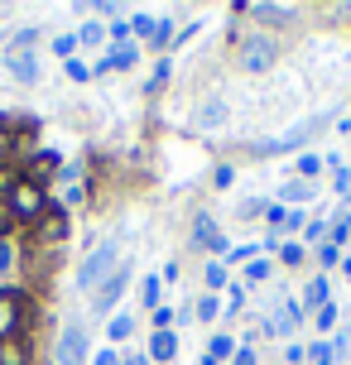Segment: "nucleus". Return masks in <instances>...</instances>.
I'll return each mask as SVG.
<instances>
[{
	"label": "nucleus",
	"mask_w": 351,
	"mask_h": 365,
	"mask_svg": "<svg viewBox=\"0 0 351 365\" xmlns=\"http://www.w3.org/2000/svg\"><path fill=\"white\" fill-rule=\"evenodd\" d=\"M126 284H130V264H121V269H116L111 279L101 284V293L92 298V308H96V312H111V308H116V298L126 293Z\"/></svg>",
	"instance_id": "nucleus-11"
},
{
	"label": "nucleus",
	"mask_w": 351,
	"mask_h": 365,
	"mask_svg": "<svg viewBox=\"0 0 351 365\" xmlns=\"http://www.w3.org/2000/svg\"><path fill=\"white\" fill-rule=\"evenodd\" d=\"M154 327H159V331L173 327V308H164V303H159V308H154Z\"/></svg>",
	"instance_id": "nucleus-43"
},
{
	"label": "nucleus",
	"mask_w": 351,
	"mask_h": 365,
	"mask_svg": "<svg viewBox=\"0 0 351 365\" xmlns=\"http://www.w3.org/2000/svg\"><path fill=\"white\" fill-rule=\"evenodd\" d=\"M140 303H145L149 312L164 303V279H159V274H145V279H140Z\"/></svg>",
	"instance_id": "nucleus-16"
},
{
	"label": "nucleus",
	"mask_w": 351,
	"mask_h": 365,
	"mask_svg": "<svg viewBox=\"0 0 351 365\" xmlns=\"http://www.w3.org/2000/svg\"><path fill=\"white\" fill-rule=\"evenodd\" d=\"M5 68H10V77L15 82H24V87H34L39 82V53H29V48H5Z\"/></svg>",
	"instance_id": "nucleus-8"
},
{
	"label": "nucleus",
	"mask_w": 351,
	"mask_h": 365,
	"mask_svg": "<svg viewBox=\"0 0 351 365\" xmlns=\"http://www.w3.org/2000/svg\"><path fill=\"white\" fill-rule=\"evenodd\" d=\"M116 269H121V245L106 236V240H96L92 255L77 264V289H101V284H106Z\"/></svg>",
	"instance_id": "nucleus-1"
},
{
	"label": "nucleus",
	"mask_w": 351,
	"mask_h": 365,
	"mask_svg": "<svg viewBox=\"0 0 351 365\" xmlns=\"http://www.w3.org/2000/svg\"><path fill=\"white\" fill-rule=\"evenodd\" d=\"M135 63H140V48H135V43H111V48L92 63V77L96 73H126V68H135Z\"/></svg>",
	"instance_id": "nucleus-7"
},
{
	"label": "nucleus",
	"mask_w": 351,
	"mask_h": 365,
	"mask_svg": "<svg viewBox=\"0 0 351 365\" xmlns=\"http://www.w3.org/2000/svg\"><path fill=\"white\" fill-rule=\"evenodd\" d=\"M130 34H140L149 43V38H154V15H135L130 19Z\"/></svg>",
	"instance_id": "nucleus-32"
},
{
	"label": "nucleus",
	"mask_w": 351,
	"mask_h": 365,
	"mask_svg": "<svg viewBox=\"0 0 351 365\" xmlns=\"http://www.w3.org/2000/svg\"><path fill=\"white\" fill-rule=\"evenodd\" d=\"M313 197V182H284V187H279V207H284V202H308Z\"/></svg>",
	"instance_id": "nucleus-19"
},
{
	"label": "nucleus",
	"mask_w": 351,
	"mask_h": 365,
	"mask_svg": "<svg viewBox=\"0 0 351 365\" xmlns=\"http://www.w3.org/2000/svg\"><path fill=\"white\" fill-rule=\"evenodd\" d=\"M24 322H29V298H24V289H0V341L24 336Z\"/></svg>",
	"instance_id": "nucleus-3"
},
{
	"label": "nucleus",
	"mask_w": 351,
	"mask_h": 365,
	"mask_svg": "<svg viewBox=\"0 0 351 365\" xmlns=\"http://www.w3.org/2000/svg\"><path fill=\"white\" fill-rule=\"evenodd\" d=\"M168 82V58H159V63H154V77H149V91H159Z\"/></svg>",
	"instance_id": "nucleus-40"
},
{
	"label": "nucleus",
	"mask_w": 351,
	"mask_h": 365,
	"mask_svg": "<svg viewBox=\"0 0 351 365\" xmlns=\"http://www.w3.org/2000/svg\"><path fill=\"white\" fill-rule=\"evenodd\" d=\"M193 245H203V250H212V255H226L231 245H226V236L217 231V221L207 217V212H198L193 217Z\"/></svg>",
	"instance_id": "nucleus-9"
},
{
	"label": "nucleus",
	"mask_w": 351,
	"mask_h": 365,
	"mask_svg": "<svg viewBox=\"0 0 351 365\" xmlns=\"http://www.w3.org/2000/svg\"><path fill=\"white\" fill-rule=\"evenodd\" d=\"M231 365H255V346H236V356H231Z\"/></svg>",
	"instance_id": "nucleus-44"
},
{
	"label": "nucleus",
	"mask_w": 351,
	"mask_h": 365,
	"mask_svg": "<svg viewBox=\"0 0 351 365\" xmlns=\"http://www.w3.org/2000/svg\"><path fill=\"white\" fill-rule=\"evenodd\" d=\"M68 207L63 202H49V212H44V221L34 226V245H58V240L68 236Z\"/></svg>",
	"instance_id": "nucleus-6"
},
{
	"label": "nucleus",
	"mask_w": 351,
	"mask_h": 365,
	"mask_svg": "<svg viewBox=\"0 0 351 365\" xmlns=\"http://www.w3.org/2000/svg\"><path fill=\"white\" fill-rule=\"evenodd\" d=\"M29 361H34V351H29V341H24V336L0 341V365H29Z\"/></svg>",
	"instance_id": "nucleus-15"
},
{
	"label": "nucleus",
	"mask_w": 351,
	"mask_h": 365,
	"mask_svg": "<svg viewBox=\"0 0 351 365\" xmlns=\"http://www.w3.org/2000/svg\"><path fill=\"white\" fill-rule=\"evenodd\" d=\"M270 279V259H250L245 264V284H265Z\"/></svg>",
	"instance_id": "nucleus-31"
},
{
	"label": "nucleus",
	"mask_w": 351,
	"mask_h": 365,
	"mask_svg": "<svg viewBox=\"0 0 351 365\" xmlns=\"http://www.w3.org/2000/svg\"><path fill=\"white\" fill-rule=\"evenodd\" d=\"M279 259H284V264H303V259H308V250H303V245H284V250H279Z\"/></svg>",
	"instance_id": "nucleus-37"
},
{
	"label": "nucleus",
	"mask_w": 351,
	"mask_h": 365,
	"mask_svg": "<svg viewBox=\"0 0 351 365\" xmlns=\"http://www.w3.org/2000/svg\"><path fill=\"white\" fill-rule=\"evenodd\" d=\"M342 130H347V135H351V115H347V120H342Z\"/></svg>",
	"instance_id": "nucleus-47"
},
{
	"label": "nucleus",
	"mask_w": 351,
	"mask_h": 365,
	"mask_svg": "<svg viewBox=\"0 0 351 365\" xmlns=\"http://www.w3.org/2000/svg\"><path fill=\"white\" fill-rule=\"evenodd\" d=\"M168 38H173V19H154V38H149V48H164Z\"/></svg>",
	"instance_id": "nucleus-27"
},
{
	"label": "nucleus",
	"mask_w": 351,
	"mask_h": 365,
	"mask_svg": "<svg viewBox=\"0 0 351 365\" xmlns=\"http://www.w3.org/2000/svg\"><path fill=\"white\" fill-rule=\"evenodd\" d=\"M15 226H19V221L10 217V207H5V197H0V240H10V236H15Z\"/></svg>",
	"instance_id": "nucleus-35"
},
{
	"label": "nucleus",
	"mask_w": 351,
	"mask_h": 365,
	"mask_svg": "<svg viewBox=\"0 0 351 365\" xmlns=\"http://www.w3.org/2000/svg\"><path fill=\"white\" fill-rule=\"evenodd\" d=\"M193 312L207 322V317H217V312H222V298H212V293H207V298H198V308H193Z\"/></svg>",
	"instance_id": "nucleus-33"
},
{
	"label": "nucleus",
	"mask_w": 351,
	"mask_h": 365,
	"mask_svg": "<svg viewBox=\"0 0 351 365\" xmlns=\"http://www.w3.org/2000/svg\"><path fill=\"white\" fill-rule=\"evenodd\" d=\"M255 255H260V245H231V250L222 255V264H250Z\"/></svg>",
	"instance_id": "nucleus-21"
},
{
	"label": "nucleus",
	"mask_w": 351,
	"mask_h": 365,
	"mask_svg": "<svg viewBox=\"0 0 351 365\" xmlns=\"http://www.w3.org/2000/svg\"><path fill=\"white\" fill-rule=\"evenodd\" d=\"M313 327H317V331L337 327V308H332V303H327V308H317V312H313Z\"/></svg>",
	"instance_id": "nucleus-34"
},
{
	"label": "nucleus",
	"mask_w": 351,
	"mask_h": 365,
	"mask_svg": "<svg viewBox=\"0 0 351 365\" xmlns=\"http://www.w3.org/2000/svg\"><path fill=\"white\" fill-rule=\"evenodd\" d=\"M130 331H135V317H130V312H111V322H106V341H126Z\"/></svg>",
	"instance_id": "nucleus-18"
},
{
	"label": "nucleus",
	"mask_w": 351,
	"mask_h": 365,
	"mask_svg": "<svg viewBox=\"0 0 351 365\" xmlns=\"http://www.w3.org/2000/svg\"><path fill=\"white\" fill-rule=\"evenodd\" d=\"M327 303H332V298H327V274H313L308 289H303V308L317 312V308H327Z\"/></svg>",
	"instance_id": "nucleus-14"
},
{
	"label": "nucleus",
	"mask_w": 351,
	"mask_h": 365,
	"mask_svg": "<svg viewBox=\"0 0 351 365\" xmlns=\"http://www.w3.org/2000/svg\"><path fill=\"white\" fill-rule=\"evenodd\" d=\"M231 298H226V312H240V303H245V284H231Z\"/></svg>",
	"instance_id": "nucleus-41"
},
{
	"label": "nucleus",
	"mask_w": 351,
	"mask_h": 365,
	"mask_svg": "<svg viewBox=\"0 0 351 365\" xmlns=\"http://www.w3.org/2000/svg\"><path fill=\"white\" fill-rule=\"evenodd\" d=\"M145 356L149 361H173V356H178V331H154Z\"/></svg>",
	"instance_id": "nucleus-13"
},
{
	"label": "nucleus",
	"mask_w": 351,
	"mask_h": 365,
	"mask_svg": "<svg viewBox=\"0 0 351 365\" xmlns=\"http://www.w3.org/2000/svg\"><path fill=\"white\" fill-rule=\"evenodd\" d=\"M5 207H10V217L19 221V226H39L44 221V212H49V197H44V187L29 178H19L10 192H5Z\"/></svg>",
	"instance_id": "nucleus-2"
},
{
	"label": "nucleus",
	"mask_w": 351,
	"mask_h": 365,
	"mask_svg": "<svg viewBox=\"0 0 351 365\" xmlns=\"http://www.w3.org/2000/svg\"><path fill=\"white\" fill-rule=\"evenodd\" d=\"M347 356H351V336H347V331H337V336H332V361H347Z\"/></svg>",
	"instance_id": "nucleus-38"
},
{
	"label": "nucleus",
	"mask_w": 351,
	"mask_h": 365,
	"mask_svg": "<svg viewBox=\"0 0 351 365\" xmlns=\"http://www.w3.org/2000/svg\"><path fill=\"white\" fill-rule=\"evenodd\" d=\"M203 279H207V289H226V264H222V259H212V264L203 269Z\"/></svg>",
	"instance_id": "nucleus-25"
},
{
	"label": "nucleus",
	"mask_w": 351,
	"mask_h": 365,
	"mask_svg": "<svg viewBox=\"0 0 351 365\" xmlns=\"http://www.w3.org/2000/svg\"><path fill=\"white\" fill-rule=\"evenodd\" d=\"M106 38H111V43H130V19L111 15V24H106Z\"/></svg>",
	"instance_id": "nucleus-24"
},
{
	"label": "nucleus",
	"mask_w": 351,
	"mask_h": 365,
	"mask_svg": "<svg viewBox=\"0 0 351 365\" xmlns=\"http://www.w3.org/2000/svg\"><path fill=\"white\" fill-rule=\"evenodd\" d=\"M82 361H87V331L68 327L58 336V365H82Z\"/></svg>",
	"instance_id": "nucleus-10"
},
{
	"label": "nucleus",
	"mask_w": 351,
	"mask_h": 365,
	"mask_svg": "<svg viewBox=\"0 0 351 365\" xmlns=\"http://www.w3.org/2000/svg\"><path fill=\"white\" fill-rule=\"evenodd\" d=\"M303 361H308V365H337V361H332V346H327V341H313V346L303 351Z\"/></svg>",
	"instance_id": "nucleus-22"
},
{
	"label": "nucleus",
	"mask_w": 351,
	"mask_h": 365,
	"mask_svg": "<svg viewBox=\"0 0 351 365\" xmlns=\"http://www.w3.org/2000/svg\"><path fill=\"white\" fill-rule=\"evenodd\" d=\"M101 38H106V24H82V29H77V48H92Z\"/></svg>",
	"instance_id": "nucleus-23"
},
{
	"label": "nucleus",
	"mask_w": 351,
	"mask_h": 365,
	"mask_svg": "<svg viewBox=\"0 0 351 365\" xmlns=\"http://www.w3.org/2000/svg\"><path fill=\"white\" fill-rule=\"evenodd\" d=\"M121 365H154V361H149L145 351H135V356H126V361H121Z\"/></svg>",
	"instance_id": "nucleus-46"
},
{
	"label": "nucleus",
	"mask_w": 351,
	"mask_h": 365,
	"mask_svg": "<svg viewBox=\"0 0 351 365\" xmlns=\"http://www.w3.org/2000/svg\"><path fill=\"white\" fill-rule=\"evenodd\" d=\"M92 365H121V356H116V346H106V351H96V356H92Z\"/></svg>",
	"instance_id": "nucleus-45"
},
{
	"label": "nucleus",
	"mask_w": 351,
	"mask_h": 365,
	"mask_svg": "<svg viewBox=\"0 0 351 365\" xmlns=\"http://www.w3.org/2000/svg\"><path fill=\"white\" fill-rule=\"evenodd\" d=\"M212 182H217V187L226 192V187L236 182V168H231V164H217V173H212Z\"/></svg>",
	"instance_id": "nucleus-39"
},
{
	"label": "nucleus",
	"mask_w": 351,
	"mask_h": 365,
	"mask_svg": "<svg viewBox=\"0 0 351 365\" xmlns=\"http://www.w3.org/2000/svg\"><path fill=\"white\" fill-rule=\"evenodd\" d=\"M226 120V101H207V106H198V115H193V125L203 130H217Z\"/></svg>",
	"instance_id": "nucleus-17"
},
{
	"label": "nucleus",
	"mask_w": 351,
	"mask_h": 365,
	"mask_svg": "<svg viewBox=\"0 0 351 365\" xmlns=\"http://www.w3.org/2000/svg\"><path fill=\"white\" fill-rule=\"evenodd\" d=\"M322 173V159L317 154H298V178H317Z\"/></svg>",
	"instance_id": "nucleus-30"
},
{
	"label": "nucleus",
	"mask_w": 351,
	"mask_h": 365,
	"mask_svg": "<svg viewBox=\"0 0 351 365\" xmlns=\"http://www.w3.org/2000/svg\"><path fill=\"white\" fill-rule=\"evenodd\" d=\"M63 73L73 77V82H87V77H92V63H82V58H68V63H63Z\"/></svg>",
	"instance_id": "nucleus-29"
},
{
	"label": "nucleus",
	"mask_w": 351,
	"mask_h": 365,
	"mask_svg": "<svg viewBox=\"0 0 351 365\" xmlns=\"http://www.w3.org/2000/svg\"><path fill=\"white\" fill-rule=\"evenodd\" d=\"M337 259H342V245L322 240V245H317V264H337Z\"/></svg>",
	"instance_id": "nucleus-36"
},
{
	"label": "nucleus",
	"mask_w": 351,
	"mask_h": 365,
	"mask_svg": "<svg viewBox=\"0 0 351 365\" xmlns=\"http://www.w3.org/2000/svg\"><path fill=\"white\" fill-rule=\"evenodd\" d=\"M298 322H303V308H298L294 298H275V308L265 312V327L270 336H289V331H298Z\"/></svg>",
	"instance_id": "nucleus-5"
},
{
	"label": "nucleus",
	"mask_w": 351,
	"mask_h": 365,
	"mask_svg": "<svg viewBox=\"0 0 351 365\" xmlns=\"http://www.w3.org/2000/svg\"><path fill=\"white\" fill-rule=\"evenodd\" d=\"M236 15H255L265 24H284V19H294V5H236Z\"/></svg>",
	"instance_id": "nucleus-12"
},
{
	"label": "nucleus",
	"mask_w": 351,
	"mask_h": 365,
	"mask_svg": "<svg viewBox=\"0 0 351 365\" xmlns=\"http://www.w3.org/2000/svg\"><path fill=\"white\" fill-rule=\"evenodd\" d=\"M303 231H308V240H317V245H322V240H327V231H332V226H327V221H308V226H303Z\"/></svg>",
	"instance_id": "nucleus-42"
},
{
	"label": "nucleus",
	"mask_w": 351,
	"mask_h": 365,
	"mask_svg": "<svg viewBox=\"0 0 351 365\" xmlns=\"http://www.w3.org/2000/svg\"><path fill=\"white\" fill-rule=\"evenodd\" d=\"M236 58H240L245 73H265V68L279 58V43L270 34H250V38H240V53Z\"/></svg>",
	"instance_id": "nucleus-4"
},
{
	"label": "nucleus",
	"mask_w": 351,
	"mask_h": 365,
	"mask_svg": "<svg viewBox=\"0 0 351 365\" xmlns=\"http://www.w3.org/2000/svg\"><path fill=\"white\" fill-rule=\"evenodd\" d=\"M19 264V250H15V240H0V274H10Z\"/></svg>",
	"instance_id": "nucleus-28"
},
{
	"label": "nucleus",
	"mask_w": 351,
	"mask_h": 365,
	"mask_svg": "<svg viewBox=\"0 0 351 365\" xmlns=\"http://www.w3.org/2000/svg\"><path fill=\"white\" fill-rule=\"evenodd\" d=\"M54 53L63 58V63H68V58H77V34H58L54 38Z\"/></svg>",
	"instance_id": "nucleus-26"
},
{
	"label": "nucleus",
	"mask_w": 351,
	"mask_h": 365,
	"mask_svg": "<svg viewBox=\"0 0 351 365\" xmlns=\"http://www.w3.org/2000/svg\"><path fill=\"white\" fill-rule=\"evenodd\" d=\"M207 356H212V361H231V356H236L231 331H217V336H212V346H207Z\"/></svg>",
	"instance_id": "nucleus-20"
}]
</instances>
